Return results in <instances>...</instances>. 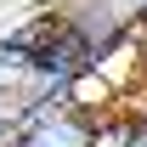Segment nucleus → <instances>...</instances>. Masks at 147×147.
I'll use <instances>...</instances> for the list:
<instances>
[{"label":"nucleus","mask_w":147,"mask_h":147,"mask_svg":"<svg viewBox=\"0 0 147 147\" xmlns=\"http://www.w3.org/2000/svg\"><path fill=\"white\" fill-rule=\"evenodd\" d=\"M62 17L79 40H85V51L91 62L102 68L108 57H119L125 45H136V23L113 6V0H62Z\"/></svg>","instance_id":"obj_1"},{"label":"nucleus","mask_w":147,"mask_h":147,"mask_svg":"<svg viewBox=\"0 0 147 147\" xmlns=\"http://www.w3.org/2000/svg\"><path fill=\"white\" fill-rule=\"evenodd\" d=\"M74 85H79V79H74ZM102 108H108V102H79V91H74L68 108L45 113L34 125H17L11 147H91L96 142V113Z\"/></svg>","instance_id":"obj_2"},{"label":"nucleus","mask_w":147,"mask_h":147,"mask_svg":"<svg viewBox=\"0 0 147 147\" xmlns=\"http://www.w3.org/2000/svg\"><path fill=\"white\" fill-rule=\"evenodd\" d=\"M28 91H34V79L11 62H0V113H11V125H17V108L28 102Z\"/></svg>","instance_id":"obj_3"},{"label":"nucleus","mask_w":147,"mask_h":147,"mask_svg":"<svg viewBox=\"0 0 147 147\" xmlns=\"http://www.w3.org/2000/svg\"><path fill=\"white\" fill-rule=\"evenodd\" d=\"M119 147H147V108L130 102V125H125V136H119Z\"/></svg>","instance_id":"obj_4"},{"label":"nucleus","mask_w":147,"mask_h":147,"mask_svg":"<svg viewBox=\"0 0 147 147\" xmlns=\"http://www.w3.org/2000/svg\"><path fill=\"white\" fill-rule=\"evenodd\" d=\"M113 6H119L130 23H147V0H113Z\"/></svg>","instance_id":"obj_5"},{"label":"nucleus","mask_w":147,"mask_h":147,"mask_svg":"<svg viewBox=\"0 0 147 147\" xmlns=\"http://www.w3.org/2000/svg\"><path fill=\"white\" fill-rule=\"evenodd\" d=\"M11 136H17V125H11V113H0V147H11Z\"/></svg>","instance_id":"obj_6"}]
</instances>
